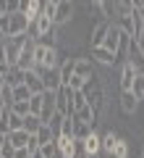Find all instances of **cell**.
Segmentation results:
<instances>
[{
    "label": "cell",
    "mask_w": 144,
    "mask_h": 158,
    "mask_svg": "<svg viewBox=\"0 0 144 158\" xmlns=\"http://www.w3.org/2000/svg\"><path fill=\"white\" fill-rule=\"evenodd\" d=\"M34 71L39 74V79H42V85L45 90H50V92H58L63 87V79H60V69H34Z\"/></svg>",
    "instance_id": "obj_1"
},
{
    "label": "cell",
    "mask_w": 144,
    "mask_h": 158,
    "mask_svg": "<svg viewBox=\"0 0 144 158\" xmlns=\"http://www.w3.org/2000/svg\"><path fill=\"white\" fill-rule=\"evenodd\" d=\"M144 71H139L134 63H123L121 66V92H131L134 90V82H136V77Z\"/></svg>",
    "instance_id": "obj_2"
},
{
    "label": "cell",
    "mask_w": 144,
    "mask_h": 158,
    "mask_svg": "<svg viewBox=\"0 0 144 158\" xmlns=\"http://www.w3.org/2000/svg\"><path fill=\"white\" fill-rule=\"evenodd\" d=\"M123 37H128V34H123L121 29H118L115 24H113V27H110V32H107V40H105V45H102V48H105V50H110L113 56L118 58V48H121Z\"/></svg>",
    "instance_id": "obj_3"
},
{
    "label": "cell",
    "mask_w": 144,
    "mask_h": 158,
    "mask_svg": "<svg viewBox=\"0 0 144 158\" xmlns=\"http://www.w3.org/2000/svg\"><path fill=\"white\" fill-rule=\"evenodd\" d=\"M110 27H113L110 21H97V27L92 29V48H102V45H105Z\"/></svg>",
    "instance_id": "obj_4"
},
{
    "label": "cell",
    "mask_w": 144,
    "mask_h": 158,
    "mask_svg": "<svg viewBox=\"0 0 144 158\" xmlns=\"http://www.w3.org/2000/svg\"><path fill=\"white\" fill-rule=\"evenodd\" d=\"M71 16H73V6L68 3V0H58V8H55V27L71 21Z\"/></svg>",
    "instance_id": "obj_5"
},
{
    "label": "cell",
    "mask_w": 144,
    "mask_h": 158,
    "mask_svg": "<svg viewBox=\"0 0 144 158\" xmlns=\"http://www.w3.org/2000/svg\"><path fill=\"white\" fill-rule=\"evenodd\" d=\"M58 113H63V116H73L71 92H68V87H60V90H58Z\"/></svg>",
    "instance_id": "obj_6"
},
{
    "label": "cell",
    "mask_w": 144,
    "mask_h": 158,
    "mask_svg": "<svg viewBox=\"0 0 144 158\" xmlns=\"http://www.w3.org/2000/svg\"><path fill=\"white\" fill-rule=\"evenodd\" d=\"M24 85L32 90V95H42L45 92V85H42V79H39L37 71H26L24 74Z\"/></svg>",
    "instance_id": "obj_7"
},
{
    "label": "cell",
    "mask_w": 144,
    "mask_h": 158,
    "mask_svg": "<svg viewBox=\"0 0 144 158\" xmlns=\"http://www.w3.org/2000/svg\"><path fill=\"white\" fill-rule=\"evenodd\" d=\"M84 150H87V156H89V158L100 156V153H102V137L92 132V135H89L87 140H84Z\"/></svg>",
    "instance_id": "obj_8"
},
{
    "label": "cell",
    "mask_w": 144,
    "mask_h": 158,
    "mask_svg": "<svg viewBox=\"0 0 144 158\" xmlns=\"http://www.w3.org/2000/svg\"><path fill=\"white\" fill-rule=\"evenodd\" d=\"M29 140H32V135H29L26 129H18V132H11V135H8V142H11L16 150L26 148V145H29Z\"/></svg>",
    "instance_id": "obj_9"
},
{
    "label": "cell",
    "mask_w": 144,
    "mask_h": 158,
    "mask_svg": "<svg viewBox=\"0 0 144 158\" xmlns=\"http://www.w3.org/2000/svg\"><path fill=\"white\" fill-rule=\"evenodd\" d=\"M97 116H100V113L94 111L92 106H84L81 111H76V113H73V118H79V121H84V124H89V127H94V124H97Z\"/></svg>",
    "instance_id": "obj_10"
},
{
    "label": "cell",
    "mask_w": 144,
    "mask_h": 158,
    "mask_svg": "<svg viewBox=\"0 0 144 158\" xmlns=\"http://www.w3.org/2000/svg\"><path fill=\"white\" fill-rule=\"evenodd\" d=\"M55 145H58V150H60L66 158L76 156V140H73V137H60V140H55Z\"/></svg>",
    "instance_id": "obj_11"
},
{
    "label": "cell",
    "mask_w": 144,
    "mask_h": 158,
    "mask_svg": "<svg viewBox=\"0 0 144 158\" xmlns=\"http://www.w3.org/2000/svg\"><path fill=\"white\" fill-rule=\"evenodd\" d=\"M76 61H79V58H66V61H63V66H60V79H63V87H66L68 82H71V77L76 74Z\"/></svg>",
    "instance_id": "obj_12"
},
{
    "label": "cell",
    "mask_w": 144,
    "mask_h": 158,
    "mask_svg": "<svg viewBox=\"0 0 144 158\" xmlns=\"http://www.w3.org/2000/svg\"><path fill=\"white\" fill-rule=\"evenodd\" d=\"M136 106H139V100H136L134 92H121V111H123V113L131 116V113L136 111Z\"/></svg>",
    "instance_id": "obj_13"
},
{
    "label": "cell",
    "mask_w": 144,
    "mask_h": 158,
    "mask_svg": "<svg viewBox=\"0 0 144 158\" xmlns=\"http://www.w3.org/2000/svg\"><path fill=\"white\" fill-rule=\"evenodd\" d=\"M24 74H26V71H21L18 66H13L11 71L6 74V85L13 87V90H16V87H21V85H24Z\"/></svg>",
    "instance_id": "obj_14"
},
{
    "label": "cell",
    "mask_w": 144,
    "mask_h": 158,
    "mask_svg": "<svg viewBox=\"0 0 144 158\" xmlns=\"http://www.w3.org/2000/svg\"><path fill=\"white\" fill-rule=\"evenodd\" d=\"M92 58H97V61L105 63V66H113V63L118 61V58L113 56L110 50H105V48H92Z\"/></svg>",
    "instance_id": "obj_15"
},
{
    "label": "cell",
    "mask_w": 144,
    "mask_h": 158,
    "mask_svg": "<svg viewBox=\"0 0 144 158\" xmlns=\"http://www.w3.org/2000/svg\"><path fill=\"white\" fill-rule=\"evenodd\" d=\"M76 77L87 79V82L94 77V69H92V63H89L87 58H79V61H76Z\"/></svg>",
    "instance_id": "obj_16"
},
{
    "label": "cell",
    "mask_w": 144,
    "mask_h": 158,
    "mask_svg": "<svg viewBox=\"0 0 144 158\" xmlns=\"http://www.w3.org/2000/svg\"><path fill=\"white\" fill-rule=\"evenodd\" d=\"M68 92H71V108H73V113L81 111L84 106H89V103H87V92H84V90H68Z\"/></svg>",
    "instance_id": "obj_17"
},
{
    "label": "cell",
    "mask_w": 144,
    "mask_h": 158,
    "mask_svg": "<svg viewBox=\"0 0 144 158\" xmlns=\"http://www.w3.org/2000/svg\"><path fill=\"white\" fill-rule=\"evenodd\" d=\"M42 127H45V124H42V118H39V116H32V113H29V116L24 118V129H26L29 135H37Z\"/></svg>",
    "instance_id": "obj_18"
},
{
    "label": "cell",
    "mask_w": 144,
    "mask_h": 158,
    "mask_svg": "<svg viewBox=\"0 0 144 158\" xmlns=\"http://www.w3.org/2000/svg\"><path fill=\"white\" fill-rule=\"evenodd\" d=\"M107 158H128V142L123 140V137H118L115 148H113V153H110Z\"/></svg>",
    "instance_id": "obj_19"
},
{
    "label": "cell",
    "mask_w": 144,
    "mask_h": 158,
    "mask_svg": "<svg viewBox=\"0 0 144 158\" xmlns=\"http://www.w3.org/2000/svg\"><path fill=\"white\" fill-rule=\"evenodd\" d=\"M115 142H118V135H115V132H107V135L102 137V153H105V156H110L113 148H115Z\"/></svg>",
    "instance_id": "obj_20"
},
{
    "label": "cell",
    "mask_w": 144,
    "mask_h": 158,
    "mask_svg": "<svg viewBox=\"0 0 144 158\" xmlns=\"http://www.w3.org/2000/svg\"><path fill=\"white\" fill-rule=\"evenodd\" d=\"M34 137L39 140V148H42V145H50V142H55V140H53V132H50V127H47V124H45Z\"/></svg>",
    "instance_id": "obj_21"
},
{
    "label": "cell",
    "mask_w": 144,
    "mask_h": 158,
    "mask_svg": "<svg viewBox=\"0 0 144 158\" xmlns=\"http://www.w3.org/2000/svg\"><path fill=\"white\" fill-rule=\"evenodd\" d=\"M29 113H32V116H39V113H42V95H32V100H29Z\"/></svg>",
    "instance_id": "obj_22"
},
{
    "label": "cell",
    "mask_w": 144,
    "mask_h": 158,
    "mask_svg": "<svg viewBox=\"0 0 144 158\" xmlns=\"http://www.w3.org/2000/svg\"><path fill=\"white\" fill-rule=\"evenodd\" d=\"M8 127H11V132L24 129V118L18 116V113H13V111H11V116H8Z\"/></svg>",
    "instance_id": "obj_23"
},
{
    "label": "cell",
    "mask_w": 144,
    "mask_h": 158,
    "mask_svg": "<svg viewBox=\"0 0 144 158\" xmlns=\"http://www.w3.org/2000/svg\"><path fill=\"white\" fill-rule=\"evenodd\" d=\"M134 95H136V100H144V74H139L136 82H134Z\"/></svg>",
    "instance_id": "obj_24"
},
{
    "label": "cell",
    "mask_w": 144,
    "mask_h": 158,
    "mask_svg": "<svg viewBox=\"0 0 144 158\" xmlns=\"http://www.w3.org/2000/svg\"><path fill=\"white\" fill-rule=\"evenodd\" d=\"M11 69H13V66H11V61H8V56H6V50H3V45H0V74L6 77Z\"/></svg>",
    "instance_id": "obj_25"
},
{
    "label": "cell",
    "mask_w": 144,
    "mask_h": 158,
    "mask_svg": "<svg viewBox=\"0 0 144 158\" xmlns=\"http://www.w3.org/2000/svg\"><path fill=\"white\" fill-rule=\"evenodd\" d=\"M55 8H58V3H42V16H50L53 21H55Z\"/></svg>",
    "instance_id": "obj_26"
},
{
    "label": "cell",
    "mask_w": 144,
    "mask_h": 158,
    "mask_svg": "<svg viewBox=\"0 0 144 158\" xmlns=\"http://www.w3.org/2000/svg\"><path fill=\"white\" fill-rule=\"evenodd\" d=\"M11 111H13V113H18L21 118H26V116H29V103H13Z\"/></svg>",
    "instance_id": "obj_27"
},
{
    "label": "cell",
    "mask_w": 144,
    "mask_h": 158,
    "mask_svg": "<svg viewBox=\"0 0 144 158\" xmlns=\"http://www.w3.org/2000/svg\"><path fill=\"white\" fill-rule=\"evenodd\" d=\"M39 153H42L45 158H55V153H58V145H55V142H50V145H42V148H39Z\"/></svg>",
    "instance_id": "obj_28"
},
{
    "label": "cell",
    "mask_w": 144,
    "mask_h": 158,
    "mask_svg": "<svg viewBox=\"0 0 144 158\" xmlns=\"http://www.w3.org/2000/svg\"><path fill=\"white\" fill-rule=\"evenodd\" d=\"M0 158H16V148L8 142V137H6V145H3V150H0Z\"/></svg>",
    "instance_id": "obj_29"
},
{
    "label": "cell",
    "mask_w": 144,
    "mask_h": 158,
    "mask_svg": "<svg viewBox=\"0 0 144 158\" xmlns=\"http://www.w3.org/2000/svg\"><path fill=\"white\" fill-rule=\"evenodd\" d=\"M63 137H73V116H66L63 121Z\"/></svg>",
    "instance_id": "obj_30"
},
{
    "label": "cell",
    "mask_w": 144,
    "mask_h": 158,
    "mask_svg": "<svg viewBox=\"0 0 144 158\" xmlns=\"http://www.w3.org/2000/svg\"><path fill=\"white\" fill-rule=\"evenodd\" d=\"M134 8H136L139 19H142V21H144V0H136V3H134Z\"/></svg>",
    "instance_id": "obj_31"
},
{
    "label": "cell",
    "mask_w": 144,
    "mask_h": 158,
    "mask_svg": "<svg viewBox=\"0 0 144 158\" xmlns=\"http://www.w3.org/2000/svg\"><path fill=\"white\" fill-rule=\"evenodd\" d=\"M134 40H136V42H139V48H142V50H144V27L139 29V34H136V37H134Z\"/></svg>",
    "instance_id": "obj_32"
},
{
    "label": "cell",
    "mask_w": 144,
    "mask_h": 158,
    "mask_svg": "<svg viewBox=\"0 0 144 158\" xmlns=\"http://www.w3.org/2000/svg\"><path fill=\"white\" fill-rule=\"evenodd\" d=\"M16 158H32V153H29L26 148H21V150H16Z\"/></svg>",
    "instance_id": "obj_33"
},
{
    "label": "cell",
    "mask_w": 144,
    "mask_h": 158,
    "mask_svg": "<svg viewBox=\"0 0 144 158\" xmlns=\"http://www.w3.org/2000/svg\"><path fill=\"white\" fill-rule=\"evenodd\" d=\"M3 87H6V77L0 74V92H3Z\"/></svg>",
    "instance_id": "obj_34"
},
{
    "label": "cell",
    "mask_w": 144,
    "mask_h": 158,
    "mask_svg": "<svg viewBox=\"0 0 144 158\" xmlns=\"http://www.w3.org/2000/svg\"><path fill=\"white\" fill-rule=\"evenodd\" d=\"M6 16V6H3V0H0V19Z\"/></svg>",
    "instance_id": "obj_35"
},
{
    "label": "cell",
    "mask_w": 144,
    "mask_h": 158,
    "mask_svg": "<svg viewBox=\"0 0 144 158\" xmlns=\"http://www.w3.org/2000/svg\"><path fill=\"white\" fill-rule=\"evenodd\" d=\"M3 145H6V135H0V150H3Z\"/></svg>",
    "instance_id": "obj_36"
},
{
    "label": "cell",
    "mask_w": 144,
    "mask_h": 158,
    "mask_svg": "<svg viewBox=\"0 0 144 158\" xmlns=\"http://www.w3.org/2000/svg\"><path fill=\"white\" fill-rule=\"evenodd\" d=\"M6 108H8V106H6V103H3V98H0V113L6 111Z\"/></svg>",
    "instance_id": "obj_37"
},
{
    "label": "cell",
    "mask_w": 144,
    "mask_h": 158,
    "mask_svg": "<svg viewBox=\"0 0 144 158\" xmlns=\"http://www.w3.org/2000/svg\"><path fill=\"white\" fill-rule=\"evenodd\" d=\"M32 158H45V156H42V153H34V156H32Z\"/></svg>",
    "instance_id": "obj_38"
},
{
    "label": "cell",
    "mask_w": 144,
    "mask_h": 158,
    "mask_svg": "<svg viewBox=\"0 0 144 158\" xmlns=\"http://www.w3.org/2000/svg\"><path fill=\"white\" fill-rule=\"evenodd\" d=\"M142 158H144V150H142Z\"/></svg>",
    "instance_id": "obj_39"
}]
</instances>
